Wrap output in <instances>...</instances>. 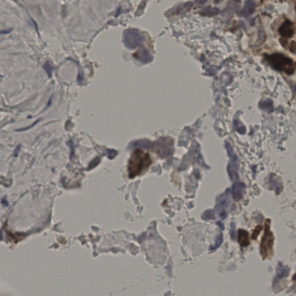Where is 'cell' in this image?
<instances>
[{
    "mask_svg": "<svg viewBox=\"0 0 296 296\" xmlns=\"http://www.w3.org/2000/svg\"><path fill=\"white\" fill-rule=\"evenodd\" d=\"M266 221L265 233L260 244V253L263 259L269 257L272 254L274 237L273 233L270 230V222Z\"/></svg>",
    "mask_w": 296,
    "mask_h": 296,
    "instance_id": "cell-3",
    "label": "cell"
},
{
    "mask_svg": "<svg viewBox=\"0 0 296 296\" xmlns=\"http://www.w3.org/2000/svg\"><path fill=\"white\" fill-rule=\"evenodd\" d=\"M10 31V30H0V34H7L9 33Z\"/></svg>",
    "mask_w": 296,
    "mask_h": 296,
    "instance_id": "cell-26",
    "label": "cell"
},
{
    "mask_svg": "<svg viewBox=\"0 0 296 296\" xmlns=\"http://www.w3.org/2000/svg\"><path fill=\"white\" fill-rule=\"evenodd\" d=\"M223 234H220V235H219L218 236V237H217L215 244L214 245V246L211 247L210 250H216V249H218L219 247L221 245V244H222V242H223Z\"/></svg>",
    "mask_w": 296,
    "mask_h": 296,
    "instance_id": "cell-17",
    "label": "cell"
},
{
    "mask_svg": "<svg viewBox=\"0 0 296 296\" xmlns=\"http://www.w3.org/2000/svg\"><path fill=\"white\" fill-rule=\"evenodd\" d=\"M256 4L253 0H247L245 2L244 8L241 12V15L243 17H248L252 15L255 12Z\"/></svg>",
    "mask_w": 296,
    "mask_h": 296,
    "instance_id": "cell-10",
    "label": "cell"
},
{
    "mask_svg": "<svg viewBox=\"0 0 296 296\" xmlns=\"http://www.w3.org/2000/svg\"><path fill=\"white\" fill-rule=\"evenodd\" d=\"M219 12V9L216 8H206L204 10H203L201 12V13L204 15V16H212L216 15L218 14Z\"/></svg>",
    "mask_w": 296,
    "mask_h": 296,
    "instance_id": "cell-14",
    "label": "cell"
},
{
    "mask_svg": "<svg viewBox=\"0 0 296 296\" xmlns=\"http://www.w3.org/2000/svg\"><path fill=\"white\" fill-rule=\"evenodd\" d=\"M152 145V143L148 140H138L135 141L129 145V148L131 149L135 148H142V149H147L150 147Z\"/></svg>",
    "mask_w": 296,
    "mask_h": 296,
    "instance_id": "cell-12",
    "label": "cell"
},
{
    "mask_svg": "<svg viewBox=\"0 0 296 296\" xmlns=\"http://www.w3.org/2000/svg\"><path fill=\"white\" fill-rule=\"evenodd\" d=\"M228 154L231 157V163L228 166V172L232 180L237 179L238 178V163L237 156L229 144L226 145Z\"/></svg>",
    "mask_w": 296,
    "mask_h": 296,
    "instance_id": "cell-6",
    "label": "cell"
},
{
    "mask_svg": "<svg viewBox=\"0 0 296 296\" xmlns=\"http://www.w3.org/2000/svg\"><path fill=\"white\" fill-rule=\"evenodd\" d=\"M235 224L234 222H232L231 223V232H230V235L231 237L232 238V239H234L235 238Z\"/></svg>",
    "mask_w": 296,
    "mask_h": 296,
    "instance_id": "cell-21",
    "label": "cell"
},
{
    "mask_svg": "<svg viewBox=\"0 0 296 296\" xmlns=\"http://www.w3.org/2000/svg\"><path fill=\"white\" fill-rule=\"evenodd\" d=\"M133 56L135 58L144 64H147L153 60L152 56L144 48H140L133 55Z\"/></svg>",
    "mask_w": 296,
    "mask_h": 296,
    "instance_id": "cell-8",
    "label": "cell"
},
{
    "mask_svg": "<svg viewBox=\"0 0 296 296\" xmlns=\"http://www.w3.org/2000/svg\"><path fill=\"white\" fill-rule=\"evenodd\" d=\"M289 274L288 269L286 267H284L282 265H280V267H278V272H277V275L280 277V278H282L284 277L287 276Z\"/></svg>",
    "mask_w": 296,
    "mask_h": 296,
    "instance_id": "cell-15",
    "label": "cell"
},
{
    "mask_svg": "<svg viewBox=\"0 0 296 296\" xmlns=\"http://www.w3.org/2000/svg\"><path fill=\"white\" fill-rule=\"evenodd\" d=\"M45 69L46 70L48 71V73H50V74H51V73H52V67L50 66L49 64V63L48 62L45 64Z\"/></svg>",
    "mask_w": 296,
    "mask_h": 296,
    "instance_id": "cell-24",
    "label": "cell"
},
{
    "mask_svg": "<svg viewBox=\"0 0 296 296\" xmlns=\"http://www.w3.org/2000/svg\"><path fill=\"white\" fill-rule=\"evenodd\" d=\"M217 224H218L220 226V227H221V229L222 230L224 229V225H223V224L222 223H221V222H219L218 223H217Z\"/></svg>",
    "mask_w": 296,
    "mask_h": 296,
    "instance_id": "cell-25",
    "label": "cell"
},
{
    "mask_svg": "<svg viewBox=\"0 0 296 296\" xmlns=\"http://www.w3.org/2000/svg\"><path fill=\"white\" fill-rule=\"evenodd\" d=\"M272 104L273 102L271 99H268L261 102L260 107L265 110H270L272 109Z\"/></svg>",
    "mask_w": 296,
    "mask_h": 296,
    "instance_id": "cell-16",
    "label": "cell"
},
{
    "mask_svg": "<svg viewBox=\"0 0 296 296\" xmlns=\"http://www.w3.org/2000/svg\"><path fill=\"white\" fill-rule=\"evenodd\" d=\"M229 193L227 191L217 198V206L218 208L224 209L229 205Z\"/></svg>",
    "mask_w": 296,
    "mask_h": 296,
    "instance_id": "cell-13",
    "label": "cell"
},
{
    "mask_svg": "<svg viewBox=\"0 0 296 296\" xmlns=\"http://www.w3.org/2000/svg\"><path fill=\"white\" fill-rule=\"evenodd\" d=\"M144 41L141 34L135 29L126 30L123 35V41L125 46L130 49H134L141 45Z\"/></svg>",
    "mask_w": 296,
    "mask_h": 296,
    "instance_id": "cell-4",
    "label": "cell"
},
{
    "mask_svg": "<svg viewBox=\"0 0 296 296\" xmlns=\"http://www.w3.org/2000/svg\"><path fill=\"white\" fill-rule=\"evenodd\" d=\"M235 127H236L235 128L239 132H240L241 134H244L245 132V127L244 126H241L239 122H238L237 121H236V123H235Z\"/></svg>",
    "mask_w": 296,
    "mask_h": 296,
    "instance_id": "cell-20",
    "label": "cell"
},
{
    "mask_svg": "<svg viewBox=\"0 0 296 296\" xmlns=\"http://www.w3.org/2000/svg\"><path fill=\"white\" fill-rule=\"evenodd\" d=\"M173 140L169 138H161L157 141L155 149L157 153L161 157H165L172 153L173 150Z\"/></svg>",
    "mask_w": 296,
    "mask_h": 296,
    "instance_id": "cell-5",
    "label": "cell"
},
{
    "mask_svg": "<svg viewBox=\"0 0 296 296\" xmlns=\"http://www.w3.org/2000/svg\"><path fill=\"white\" fill-rule=\"evenodd\" d=\"M238 241L241 246L247 247L250 244L249 234L247 231L241 229L238 231Z\"/></svg>",
    "mask_w": 296,
    "mask_h": 296,
    "instance_id": "cell-11",
    "label": "cell"
},
{
    "mask_svg": "<svg viewBox=\"0 0 296 296\" xmlns=\"http://www.w3.org/2000/svg\"><path fill=\"white\" fill-rule=\"evenodd\" d=\"M295 33V24L289 20L285 21L279 28V33L283 38H292Z\"/></svg>",
    "mask_w": 296,
    "mask_h": 296,
    "instance_id": "cell-7",
    "label": "cell"
},
{
    "mask_svg": "<svg viewBox=\"0 0 296 296\" xmlns=\"http://www.w3.org/2000/svg\"><path fill=\"white\" fill-rule=\"evenodd\" d=\"M245 190V186L244 183L240 182L235 183L233 185L231 190L232 195L234 199L237 201L241 200L244 195Z\"/></svg>",
    "mask_w": 296,
    "mask_h": 296,
    "instance_id": "cell-9",
    "label": "cell"
},
{
    "mask_svg": "<svg viewBox=\"0 0 296 296\" xmlns=\"http://www.w3.org/2000/svg\"><path fill=\"white\" fill-rule=\"evenodd\" d=\"M202 218L203 219H205V220L213 219L215 218L214 211L212 210L206 211L204 214H203Z\"/></svg>",
    "mask_w": 296,
    "mask_h": 296,
    "instance_id": "cell-18",
    "label": "cell"
},
{
    "mask_svg": "<svg viewBox=\"0 0 296 296\" xmlns=\"http://www.w3.org/2000/svg\"><path fill=\"white\" fill-rule=\"evenodd\" d=\"M263 229V227L260 225L259 226H256V227L255 228V230H253V232L252 233V238L253 239H256L258 235H259V234L260 233V231L262 230Z\"/></svg>",
    "mask_w": 296,
    "mask_h": 296,
    "instance_id": "cell-19",
    "label": "cell"
},
{
    "mask_svg": "<svg viewBox=\"0 0 296 296\" xmlns=\"http://www.w3.org/2000/svg\"><path fill=\"white\" fill-rule=\"evenodd\" d=\"M290 49L292 53H293L294 54L295 53V52H296V43H295V41H293L292 42Z\"/></svg>",
    "mask_w": 296,
    "mask_h": 296,
    "instance_id": "cell-23",
    "label": "cell"
},
{
    "mask_svg": "<svg viewBox=\"0 0 296 296\" xmlns=\"http://www.w3.org/2000/svg\"><path fill=\"white\" fill-rule=\"evenodd\" d=\"M107 153H108L109 158H111V159L114 158L116 156V155H117V152L116 151H115V150H111V149L108 150H107Z\"/></svg>",
    "mask_w": 296,
    "mask_h": 296,
    "instance_id": "cell-22",
    "label": "cell"
},
{
    "mask_svg": "<svg viewBox=\"0 0 296 296\" xmlns=\"http://www.w3.org/2000/svg\"><path fill=\"white\" fill-rule=\"evenodd\" d=\"M152 163L150 155L140 150H136L132 153L128 165L129 176L134 178L147 170Z\"/></svg>",
    "mask_w": 296,
    "mask_h": 296,
    "instance_id": "cell-1",
    "label": "cell"
},
{
    "mask_svg": "<svg viewBox=\"0 0 296 296\" xmlns=\"http://www.w3.org/2000/svg\"><path fill=\"white\" fill-rule=\"evenodd\" d=\"M267 60L273 68L285 72L288 75H292L295 71V64L290 58L281 53H274L267 57Z\"/></svg>",
    "mask_w": 296,
    "mask_h": 296,
    "instance_id": "cell-2",
    "label": "cell"
}]
</instances>
